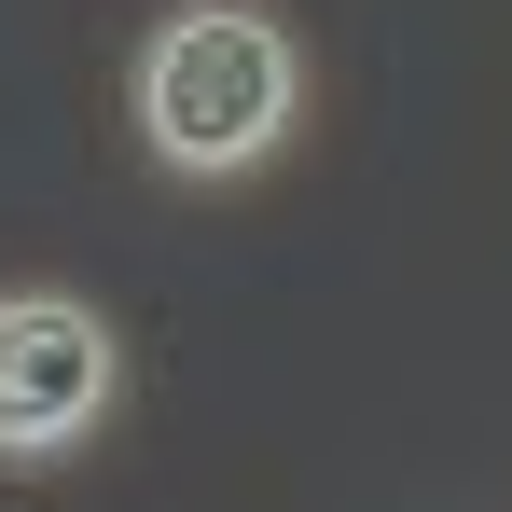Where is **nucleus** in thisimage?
Segmentation results:
<instances>
[{
  "label": "nucleus",
  "instance_id": "2",
  "mask_svg": "<svg viewBox=\"0 0 512 512\" xmlns=\"http://www.w3.org/2000/svg\"><path fill=\"white\" fill-rule=\"evenodd\" d=\"M125 388V346L84 291H0V471L84 457Z\"/></svg>",
  "mask_w": 512,
  "mask_h": 512
},
{
  "label": "nucleus",
  "instance_id": "1",
  "mask_svg": "<svg viewBox=\"0 0 512 512\" xmlns=\"http://www.w3.org/2000/svg\"><path fill=\"white\" fill-rule=\"evenodd\" d=\"M125 111L167 180H250L305 125V42L263 0H180V14H153L139 70H125Z\"/></svg>",
  "mask_w": 512,
  "mask_h": 512
}]
</instances>
